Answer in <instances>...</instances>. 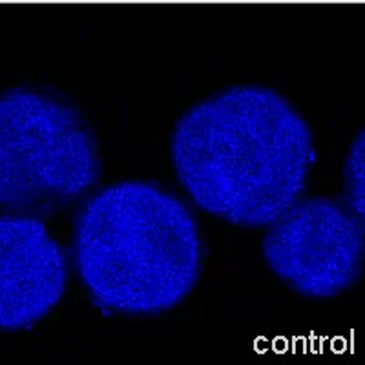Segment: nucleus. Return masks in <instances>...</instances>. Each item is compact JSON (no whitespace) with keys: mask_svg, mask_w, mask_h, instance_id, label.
<instances>
[{"mask_svg":"<svg viewBox=\"0 0 365 365\" xmlns=\"http://www.w3.org/2000/svg\"><path fill=\"white\" fill-rule=\"evenodd\" d=\"M99 178L96 135L75 106L34 88L0 96V212L50 216Z\"/></svg>","mask_w":365,"mask_h":365,"instance_id":"obj_3","label":"nucleus"},{"mask_svg":"<svg viewBox=\"0 0 365 365\" xmlns=\"http://www.w3.org/2000/svg\"><path fill=\"white\" fill-rule=\"evenodd\" d=\"M70 263L44 221L28 214H0V331L31 329L66 292Z\"/></svg>","mask_w":365,"mask_h":365,"instance_id":"obj_5","label":"nucleus"},{"mask_svg":"<svg viewBox=\"0 0 365 365\" xmlns=\"http://www.w3.org/2000/svg\"><path fill=\"white\" fill-rule=\"evenodd\" d=\"M172 163L203 212L265 228L302 200L316 161L307 120L278 91L234 86L194 104L175 123Z\"/></svg>","mask_w":365,"mask_h":365,"instance_id":"obj_1","label":"nucleus"},{"mask_svg":"<svg viewBox=\"0 0 365 365\" xmlns=\"http://www.w3.org/2000/svg\"><path fill=\"white\" fill-rule=\"evenodd\" d=\"M262 252L292 291L311 299L334 298L364 272V217L344 201L299 200L269 225Z\"/></svg>","mask_w":365,"mask_h":365,"instance_id":"obj_4","label":"nucleus"},{"mask_svg":"<svg viewBox=\"0 0 365 365\" xmlns=\"http://www.w3.org/2000/svg\"><path fill=\"white\" fill-rule=\"evenodd\" d=\"M344 181L347 205L356 216L364 217V132L356 137L344 165Z\"/></svg>","mask_w":365,"mask_h":365,"instance_id":"obj_6","label":"nucleus"},{"mask_svg":"<svg viewBox=\"0 0 365 365\" xmlns=\"http://www.w3.org/2000/svg\"><path fill=\"white\" fill-rule=\"evenodd\" d=\"M73 262L96 305L158 316L181 305L203 270V240L190 208L150 181L90 195L73 223Z\"/></svg>","mask_w":365,"mask_h":365,"instance_id":"obj_2","label":"nucleus"}]
</instances>
